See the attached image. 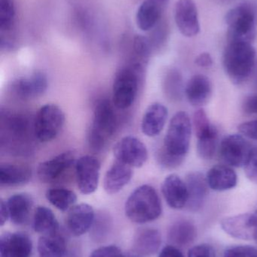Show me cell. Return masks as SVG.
Segmentation results:
<instances>
[{
  "label": "cell",
  "mask_w": 257,
  "mask_h": 257,
  "mask_svg": "<svg viewBox=\"0 0 257 257\" xmlns=\"http://www.w3.org/2000/svg\"><path fill=\"white\" fill-rule=\"evenodd\" d=\"M75 154L72 151L61 153L38 166L37 176L44 184H54L60 181L75 165Z\"/></svg>",
  "instance_id": "8fae6325"
},
{
  "label": "cell",
  "mask_w": 257,
  "mask_h": 257,
  "mask_svg": "<svg viewBox=\"0 0 257 257\" xmlns=\"http://www.w3.org/2000/svg\"><path fill=\"white\" fill-rule=\"evenodd\" d=\"M195 63L199 67L209 68L212 66L214 60L209 53L204 52L196 57Z\"/></svg>",
  "instance_id": "7bdbcfd3"
},
{
  "label": "cell",
  "mask_w": 257,
  "mask_h": 257,
  "mask_svg": "<svg viewBox=\"0 0 257 257\" xmlns=\"http://www.w3.org/2000/svg\"><path fill=\"white\" fill-rule=\"evenodd\" d=\"M238 128L243 136L257 141V119L241 123Z\"/></svg>",
  "instance_id": "60d3db41"
},
{
  "label": "cell",
  "mask_w": 257,
  "mask_h": 257,
  "mask_svg": "<svg viewBox=\"0 0 257 257\" xmlns=\"http://www.w3.org/2000/svg\"><path fill=\"white\" fill-rule=\"evenodd\" d=\"M95 217V211L89 204L75 205L68 211L66 226L72 235L81 236L92 228Z\"/></svg>",
  "instance_id": "e0dca14e"
},
{
  "label": "cell",
  "mask_w": 257,
  "mask_h": 257,
  "mask_svg": "<svg viewBox=\"0 0 257 257\" xmlns=\"http://www.w3.org/2000/svg\"><path fill=\"white\" fill-rule=\"evenodd\" d=\"M32 170L24 165H1L0 167V184L3 187H12L24 185L30 182Z\"/></svg>",
  "instance_id": "484cf974"
},
{
  "label": "cell",
  "mask_w": 257,
  "mask_h": 257,
  "mask_svg": "<svg viewBox=\"0 0 257 257\" xmlns=\"http://www.w3.org/2000/svg\"><path fill=\"white\" fill-rule=\"evenodd\" d=\"M242 109L247 114H257V94L245 98L243 102Z\"/></svg>",
  "instance_id": "b9f144b4"
},
{
  "label": "cell",
  "mask_w": 257,
  "mask_h": 257,
  "mask_svg": "<svg viewBox=\"0 0 257 257\" xmlns=\"http://www.w3.org/2000/svg\"><path fill=\"white\" fill-rule=\"evenodd\" d=\"M113 154L116 160L131 168H140L148 160L146 145L137 138L125 136L116 142L113 148Z\"/></svg>",
  "instance_id": "9c48e42d"
},
{
  "label": "cell",
  "mask_w": 257,
  "mask_h": 257,
  "mask_svg": "<svg viewBox=\"0 0 257 257\" xmlns=\"http://www.w3.org/2000/svg\"><path fill=\"white\" fill-rule=\"evenodd\" d=\"M193 128L199 139H205L217 131V128L210 122L205 110L199 108L193 114Z\"/></svg>",
  "instance_id": "836d02e7"
},
{
  "label": "cell",
  "mask_w": 257,
  "mask_h": 257,
  "mask_svg": "<svg viewBox=\"0 0 257 257\" xmlns=\"http://www.w3.org/2000/svg\"><path fill=\"white\" fill-rule=\"evenodd\" d=\"M188 257H216V252L212 246L201 244L190 249Z\"/></svg>",
  "instance_id": "f35d334b"
},
{
  "label": "cell",
  "mask_w": 257,
  "mask_h": 257,
  "mask_svg": "<svg viewBox=\"0 0 257 257\" xmlns=\"http://www.w3.org/2000/svg\"><path fill=\"white\" fill-rule=\"evenodd\" d=\"M158 257H184V255L179 247L167 245L161 250Z\"/></svg>",
  "instance_id": "ee69618b"
},
{
  "label": "cell",
  "mask_w": 257,
  "mask_h": 257,
  "mask_svg": "<svg viewBox=\"0 0 257 257\" xmlns=\"http://www.w3.org/2000/svg\"><path fill=\"white\" fill-rule=\"evenodd\" d=\"M218 144V131L205 139H199L197 142V152L201 158L205 160L213 159L217 151Z\"/></svg>",
  "instance_id": "e575fe53"
},
{
  "label": "cell",
  "mask_w": 257,
  "mask_h": 257,
  "mask_svg": "<svg viewBox=\"0 0 257 257\" xmlns=\"http://www.w3.org/2000/svg\"><path fill=\"white\" fill-rule=\"evenodd\" d=\"M163 89L166 96L170 100L178 102L182 99L184 84L183 76L179 70L172 69L166 73L163 81Z\"/></svg>",
  "instance_id": "1f68e13d"
},
{
  "label": "cell",
  "mask_w": 257,
  "mask_h": 257,
  "mask_svg": "<svg viewBox=\"0 0 257 257\" xmlns=\"http://www.w3.org/2000/svg\"><path fill=\"white\" fill-rule=\"evenodd\" d=\"M65 114L55 104H46L36 114L33 125L36 139L42 143L51 142L64 126Z\"/></svg>",
  "instance_id": "ba28073f"
},
{
  "label": "cell",
  "mask_w": 257,
  "mask_h": 257,
  "mask_svg": "<svg viewBox=\"0 0 257 257\" xmlns=\"http://www.w3.org/2000/svg\"><path fill=\"white\" fill-rule=\"evenodd\" d=\"M253 240L257 243V212H256V223H255L254 234H253Z\"/></svg>",
  "instance_id": "bcb514c9"
},
{
  "label": "cell",
  "mask_w": 257,
  "mask_h": 257,
  "mask_svg": "<svg viewBox=\"0 0 257 257\" xmlns=\"http://www.w3.org/2000/svg\"><path fill=\"white\" fill-rule=\"evenodd\" d=\"M32 136H35L34 125H30L25 115L2 111V145L12 149V152L24 154L31 145Z\"/></svg>",
  "instance_id": "277c9868"
},
{
  "label": "cell",
  "mask_w": 257,
  "mask_h": 257,
  "mask_svg": "<svg viewBox=\"0 0 257 257\" xmlns=\"http://www.w3.org/2000/svg\"><path fill=\"white\" fill-rule=\"evenodd\" d=\"M207 182L210 188L215 191H226L236 187L238 177L235 171L225 165H217L207 174Z\"/></svg>",
  "instance_id": "603a6c76"
},
{
  "label": "cell",
  "mask_w": 257,
  "mask_h": 257,
  "mask_svg": "<svg viewBox=\"0 0 257 257\" xmlns=\"http://www.w3.org/2000/svg\"><path fill=\"white\" fill-rule=\"evenodd\" d=\"M175 20L178 30L185 37H194L200 32L199 12L194 0H178Z\"/></svg>",
  "instance_id": "4fadbf2b"
},
{
  "label": "cell",
  "mask_w": 257,
  "mask_h": 257,
  "mask_svg": "<svg viewBox=\"0 0 257 257\" xmlns=\"http://www.w3.org/2000/svg\"><path fill=\"white\" fill-rule=\"evenodd\" d=\"M6 203L12 223L22 225L28 220L33 205L31 196L27 193H17L9 197Z\"/></svg>",
  "instance_id": "d4e9b609"
},
{
  "label": "cell",
  "mask_w": 257,
  "mask_h": 257,
  "mask_svg": "<svg viewBox=\"0 0 257 257\" xmlns=\"http://www.w3.org/2000/svg\"><path fill=\"white\" fill-rule=\"evenodd\" d=\"M33 229L42 235L58 232L59 223L53 211L45 206H39L33 216Z\"/></svg>",
  "instance_id": "f546056e"
},
{
  "label": "cell",
  "mask_w": 257,
  "mask_h": 257,
  "mask_svg": "<svg viewBox=\"0 0 257 257\" xmlns=\"http://www.w3.org/2000/svg\"><path fill=\"white\" fill-rule=\"evenodd\" d=\"M166 6L167 5L158 0H145L137 10V27L143 31L152 30L159 21Z\"/></svg>",
  "instance_id": "cb8c5ba5"
},
{
  "label": "cell",
  "mask_w": 257,
  "mask_h": 257,
  "mask_svg": "<svg viewBox=\"0 0 257 257\" xmlns=\"http://www.w3.org/2000/svg\"><path fill=\"white\" fill-rule=\"evenodd\" d=\"M113 102L98 100L94 108L93 119L88 135L89 147L95 152L104 151L118 127V117Z\"/></svg>",
  "instance_id": "3957f363"
},
{
  "label": "cell",
  "mask_w": 257,
  "mask_h": 257,
  "mask_svg": "<svg viewBox=\"0 0 257 257\" xmlns=\"http://www.w3.org/2000/svg\"><path fill=\"white\" fill-rule=\"evenodd\" d=\"M45 197L53 206L61 211H69L77 201L76 194L73 191L62 187L47 190Z\"/></svg>",
  "instance_id": "4dcf8cb0"
},
{
  "label": "cell",
  "mask_w": 257,
  "mask_h": 257,
  "mask_svg": "<svg viewBox=\"0 0 257 257\" xmlns=\"http://www.w3.org/2000/svg\"><path fill=\"white\" fill-rule=\"evenodd\" d=\"M256 212L245 213L226 217L220 221L222 229L228 235L236 239L253 240Z\"/></svg>",
  "instance_id": "5bb4252c"
},
{
  "label": "cell",
  "mask_w": 257,
  "mask_h": 257,
  "mask_svg": "<svg viewBox=\"0 0 257 257\" xmlns=\"http://www.w3.org/2000/svg\"><path fill=\"white\" fill-rule=\"evenodd\" d=\"M125 215L133 223L143 224L158 219L162 212L161 199L152 186H140L125 202Z\"/></svg>",
  "instance_id": "7a4b0ae2"
},
{
  "label": "cell",
  "mask_w": 257,
  "mask_h": 257,
  "mask_svg": "<svg viewBox=\"0 0 257 257\" xmlns=\"http://www.w3.org/2000/svg\"><path fill=\"white\" fill-rule=\"evenodd\" d=\"M186 184L189 195L187 208L190 211H199L203 206L208 194L209 186L206 177L199 172H191L186 178Z\"/></svg>",
  "instance_id": "ffe728a7"
},
{
  "label": "cell",
  "mask_w": 257,
  "mask_h": 257,
  "mask_svg": "<svg viewBox=\"0 0 257 257\" xmlns=\"http://www.w3.org/2000/svg\"><path fill=\"white\" fill-rule=\"evenodd\" d=\"M144 74L145 72L125 64L117 71L113 84V103L116 108L128 109L134 104Z\"/></svg>",
  "instance_id": "8992f818"
},
{
  "label": "cell",
  "mask_w": 257,
  "mask_h": 257,
  "mask_svg": "<svg viewBox=\"0 0 257 257\" xmlns=\"http://www.w3.org/2000/svg\"><path fill=\"white\" fill-rule=\"evenodd\" d=\"M75 178L80 193L90 195L98 187L101 172V163L94 156L80 157L75 164Z\"/></svg>",
  "instance_id": "30bf717a"
},
{
  "label": "cell",
  "mask_w": 257,
  "mask_h": 257,
  "mask_svg": "<svg viewBox=\"0 0 257 257\" xmlns=\"http://www.w3.org/2000/svg\"><path fill=\"white\" fill-rule=\"evenodd\" d=\"M212 92V84L209 78L201 74L192 77L185 88V94L189 102L198 108L208 103Z\"/></svg>",
  "instance_id": "d6986e66"
},
{
  "label": "cell",
  "mask_w": 257,
  "mask_h": 257,
  "mask_svg": "<svg viewBox=\"0 0 257 257\" xmlns=\"http://www.w3.org/2000/svg\"><path fill=\"white\" fill-rule=\"evenodd\" d=\"M221 1H226V0H221Z\"/></svg>",
  "instance_id": "7dc6e473"
},
{
  "label": "cell",
  "mask_w": 257,
  "mask_h": 257,
  "mask_svg": "<svg viewBox=\"0 0 257 257\" xmlns=\"http://www.w3.org/2000/svg\"><path fill=\"white\" fill-rule=\"evenodd\" d=\"M244 168L247 178L257 184V147L252 148Z\"/></svg>",
  "instance_id": "8d00e7d4"
},
{
  "label": "cell",
  "mask_w": 257,
  "mask_h": 257,
  "mask_svg": "<svg viewBox=\"0 0 257 257\" xmlns=\"http://www.w3.org/2000/svg\"><path fill=\"white\" fill-rule=\"evenodd\" d=\"M228 42L252 44L256 36V14L248 4H241L226 14Z\"/></svg>",
  "instance_id": "5b68a950"
},
{
  "label": "cell",
  "mask_w": 257,
  "mask_h": 257,
  "mask_svg": "<svg viewBox=\"0 0 257 257\" xmlns=\"http://www.w3.org/2000/svg\"><path fill=\"white\" fill-rule=\"evenodd\" d=\"M89 257H125L122 250L115 245L104 246L92 252Z\"/></svg>",
  "instance_id": "ab89813d"
},
{
  "label": "cell",
  "mask_w": 257,
  "mask_h": 257,
  "mask_svg": "<svg viewBox=\"0 0 257 257\" xmlns=\"http://www.w3.org/2000/svg\"><path fill=\"white\" fill-rule=\"evenodd\" d=\"M15 22V6L14 0H0V31L14 33Z\"/></svg>",
  "instance_id": "d6a6232c"
},
{
  "label": "cell",
  "mask_w": 257,
  "mask_h": 257,
  "mask_svg": "<svg viewBox=\"0 0 257 257\" xmlns=\"http://www.w3.org/2000/svg\"><path fill=\"white\" fill-rule=\"evenodd\" d=\"M132 177V168L116 160L106 172L104 178V190L108 194H116L128 185Z\"/></svg>",
  "instance_id": "44dd1931"
},
{
  "label": "cell",
  "mask_w": 257,
  "mask_h": 257,
  "mask_svg": "<svg viewBox=\"0 0 257 257\" xmlns=\"http://www.w3.org/2000/svg\"><path fill=\"white\" fill-rule=\"evenodd\" d=\"M155 156H156V160L159 166L164 169H169V170L179 167L185 160V158L176 157V156L169 154L162 148V146L158 148Z\"/></svg>",
  "instance_id": "d590c367"
},
{
  "label": "cell",
  "mask_w": 257,
  "mask_h": 257,
  "mask_svg": "<svg viewBox=\"0 0 257 257\" xmlns=\"http://www.w3.org/2000/svg\"><path fill=\"white\" fill-rule=\"evenodd\" d=\"M256 63V50L252 44L228 42L223 53L225 72L234 84L245 82L254 70Z\"/></svg>",
  "instance_id": "6da1fadb"
},
{
  "label": "cell",
  "mask_w": 257,
  "mask_h": 257,
  "mask_svg": "<svg viewBox=\"0 0 257 257\" xmlns=\"http://www.w3.org/2000/svg\"><path fill=\"white\" fill-rule=\"evenodd\" d=\"M252 148L242 135L232 134L222 140L220 154L223 161L233 167H242L245 164Z\"/></svg>",
  "instance_id": "7c38bea8"
},
{
  "label": "cell",
  "mask_w": 257,
  "mask_h": 257,
  "mask_svg": "<svg viewBox=\"0 0 257 257\" xmlns=\"http://www.w3.org/2000/svg\"><path fill=\"white\" fill-rule=\"evenodd\" d=\"M161 244L159 231L151 228L140 229L136 233L133 241V248L138 254L149 256L155 254Z\"/></svg>",
  "instance_id": "4316f807"
},
{
  "label": "cell",
  "mask_w": 257,
  "mask_h": 257,
  "mask_svg": "<svg viewBox=\"0 0 257 257\" xmlns=\"http://www.w3.org/2000/svg\"><path fill=\"white\" fill-rule=\"evenodd\" d=\"M9 219V212L6 201L2 199L0 203V225L3 226Z\"/></svg>",
  "instance_id": "f6af8a7d"
},
{
  "label": "cell",
  "mask_w": 257,
  "mask_h": 257,
  "mask_svg": "<svg viewBox=\"0 0 257 257\" xmlns=\"http://www.w3.org/2000/svg\"><path fill=\"white\" fill-rule=\"evenodd\" d=\"M196 237L197 229L190 220H178L169 229V241L175 247H188L194 242Z\"/></svg>",
  "instance_id": "83f0119b"
},
{
  "label": "cell",
  "mask_w": 257,
  "mask_h": 257,
  "mask_svg": "<svg viewBox=\"0 0 257 257\" xmlns=\"http://www.w3.org/2000/svg\"><path fill=\"white\" fill-rule=\"evenodd\" d=\"M161 192L167 205L174 209H182L188 202V189L187 184L175 174L164 178Z\"/></svg>",
  "instance_id": "ac0fdd59"
},
{
  "label": "cell",
  "mask_w": 257,
  "mask_h": 257,
  "mask_svg": "<svg viewBox=\"0 0 257 257\" xmlns=\"http://www.w3.org/2000/svg\"><path fill=\"white\" fill-rule=\"evenodd\" d=\"M48 88V79L42 72H36L29 77H21L12 82V93L21 99H34L42 96Z\"/></svg>",
  "instance_id": "9a60e30c"
},
{
  "label": "cell",
  "mask_w": 257,
  "mask_h": 257,
  "mask_svg": "<svg viewBox=\"0 0 257 257\" xmlns=\"http://www.w3.org/2000/svg\"><path fill=\"white\" fill-rule=\"evenodd\" d=\"M192 124L188 114L179 111L170 120L162 148L169 154L186 158L190 148Z\"/></svg>",
  "instance_id": "52a82bcc"
},
{
  "label": "cell",
  "mask_w": 257,
  "mask_h": 257,
  "mask_svg": "<svg viewBox=\"0 0 257 257\" xmlns=\"http://www.w3.org/2000/svg\"><path fill=\"white\" fill-rule=\"evenodd\" d=\"M223 257H257V248L249 245H238L229 247Z\"/></svg>",
  "instance_id": "74e56055"
},
{
  "label": "cell",
  "mask_w": 257,
  "mask_h": 257,
  "mask_svg": "<svg viewBox=\"0 0 257 257\" xmlns=\"http://www.w3.org/2000/svg\"><path fill=\"white\" fill-rule=\"evenodd\" d=\"M167 116V108L162 104L155 102L149 105L142 119L141 130L143 134L148 137L158 136L164 127Z\"/></svg>",
  "instance_id": "7402d4cb"
},
{
  "label": "cell",
  "mask_w": 257,
  "mask_h": 257,
  "mask_svg": "<svg viewBox=\"0 0 257 257\" xmlns=\"http://www.w3.org/2000/svg\"><path fill=\"white\" fill-rule=\"evenodd\" d=\"M39 257H63L66 251V242L58 232L42 235L38 241Z\"/></svg>",
  "instance_id": "f1b7e54d"
},
{
  "label": "cell",
  "mask_w": 257,
  "mask_h": 257,
  "mask_svg": "<svg viewBox=\"0 0 257 257\" xmlns=\"http://www.w3.org/2000/svg\"><path fill=\"white\" fill-rule=\"evenodd\" d=\"M131 257H138V256H131Z\"/></svg>",
  "instance_id": "c3c4849f"
},
{
  "label": "cell",
  "mask_w": 257,
  "mask_h": 257,
  "mask_svg": "<svg viewBox=\"0 0 257 257\" xmlns=\"http://www.w3.org/2000/svg\"><path fill=\"white\" fill-rule=\"evenodd\" d=\"M33 243L23 232H6L0 238V257H30Z\"/></svg>",
  "instance_id": "2e32d148"
}]
</instances>
